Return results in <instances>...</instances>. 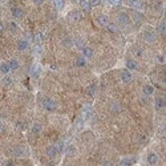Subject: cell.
<instances>
[{
  "mask_svg": "<svg viewBox=\"0 0 166 166\" xmlns=\"http://www.w3.org/2000/svg\"><path fill=\"white\" fill-rule=\"evenodd\" d=\"M43 107H44V109L47 112H55L56 108H57V104L55 100L52 98H45L44 101H43Z\"/></svg>",
  "mask_w": 166,
  "mask_h": 166,
  "instance_id": "6da1fadb",
  "label": "cell"
},
{
  "mask_svg": "<svg viewBox=\"0 0 166 166\" xmlns=\"http://www.w3.org/2000/svg\"><path fill=\"white\" fill-rule=\"evenodd\" d=\"M117 23L120 25H128L130 23V16L126 12H120L117 15Z\"/></svg>",
  "mask_w": 166,
  "mask_h": 166,
  "instance_id": "7a4b0ae2",
  "label": "cell"
},
{
  "mask_svg": "<svg viewBox=\"0 0 166 166\" xmlns=\"http://www.w3.org/2000/svg\"><path fill=\"white\" fill-rule=\"evenodd\" d=\"M59 148L56 146V145H49L47 149H45V153H47V156L49 157V158H55V157L59 154Z\"/></svg>",
  "mask_w": 166,
  "mask_h": 166,
  "instance_id": "3957f363",
  "label": "cell"
},
{
  "mask_svg": "<svg viewBox=\"0 0 166 166\" xmlns=\"http://www.w3.org/2000/svg\"><path fill=\"white\" fill-rule=\"evenodd\" d=\"M16 47H18V51H20V52H25V51L29 48V43L25 39H20V40H18Z\"/></svg>",
  "mask_w": 166,
  "mask_h": 166,
  "instance_id": "277c9868",
  "label": "cell"
},
{
  "mask_svg": "<svg viewBox=\"0 0 166 166\" xmlns=\"http://www.w3.org/2000/svg\"><path fill=\"white\" fill-rule=\"evenodd\" d=\"M120 77H121V80L124 82H130L131 79H133V76H131L129 69H122L121 72H120Z\"/></svg>",
  "mask_w": 166,
  "mask_h": 166,
  "instance_id": "5b68a950",
  "label": "cell"
},
{
  "mask_svg": "<svg viewBox=\"0 0 166 166\" xmlns=\"http://www.w3.org/2000/svg\"><path fill=\"white\" fill-rule=\"evenodd\" d=\"M11 15H12L13 19H21L23 15H24V11L20 7H12L11 8Z\"/></svg>",
  "mask_w": 166,
  "mask_h": 166,
  "instance_id": "8992f818",
  "label": "cell"
},
{
  "mask_svg": "<svg viewBox=\"0 0 166 166\" xmlns=\"http://www.w3.org/2000/svg\"><path fill=\"white\" fill-rule=\"evenodd\" d=\"M81 52H82V56L85 57V59H92L93 57V49L90 47H82L81 48Z\"/></svg>",
  "mask_w": 166,
  "mask_h": 166,
  "instance_id": "52a82bcc",
  "label": "cell"
},
{
  "mask_svg": "<svg viewBox=\"0 0 166 166\" xmlns=\"http://www.w3.org/2000/svg\"><path fill=\"white\" fill-rule=\"evenodd\" d=\"M148 162H149V165H157L158 164V157H157V154L153 153V151L148 153Z\"/></svg>",
  "mask_w": 166,
  "mask_h": 166,
  "instance_id": "ba28073f",
  "label": "cell"
},
{
  "mask_svg": "<svg viewBox=\"0 0 166 166\" xmlns=\"http://www.w3.org/2000/svg\"><path fill=\"white\" fill-rule=\"evenodd\" d=\"M11 72V68H10V64H8V61H3L0 62V73L3 74H8Z\"/></svg>",
  "mask_w": 166,
  "mask_h": 166,
  "instance_id": "9c48e42d",
  "label": "cell"
},
{
  "mask_svg": "<svg viewBox=\"0 0 166 166\" xmlns=\"http://www.w3.org/2000/svg\"><path fill=\"white\" fill-rule=\"evenodd\" d=\"M65 153H67V156H69V157H74L77 154V148L74 146V145H69V146L65 148Z\"/></svg>",
  "mask_w": 166,
  "mask_h": 166,
  "instance_id": "30bf717a",
  "label": "cell"
},
{
  "mask_svg": "<svg viewBox=\"0 0 166 166\" xmlns=\"http://www.w3.org/2000/svg\"><path fill=\"white\" fill-rule=\"evenodd\" d=\"M154 107H156V110H161L165 108V100L162 97H158L156 98V102H154Z\"/></svg>",
  "mask_w": 166,
  "mask_h": 166,
  "instance_id": "8fae6325",
  "label": "cell"
},
{
  "mask_svg": "<svg viewBox=\"0 0 166 166\" xmlns=\"http://www.w3.org/2000/svg\"><path fill=\"white\" fill-rule=\"evenodd\" d=\"M126 68H128L129 71H136L137 68H138V64H137L136 60L129 59V60H126Z\"/></svg>",
  "mask_w": 166,
  "mask_h": 166,
  "instance_id": "7c38bea8",
  "label": "cell"
},
{
  "mask_svg": "<svg viewBox=\"0 0 166 166\" xmlns=\"http://www.w3.org/2000/svg\"><path fill=\"white\" fill-rule=\"evenodd\" d=\"M97 21H98L100 25H102V27H105V25L109 23V19H108L107 15H104V13H101V15H98V18H97Z\"/></svg>",
  "mask_w": 166,
  "mask_h": 166,
  "instance_id": "4fadbf2b",
  "label": "cell"
},
{
  "mask_svg": "<svg viewBox=\"0 0 166 166\" xmlns=\"http://www.w3.org/2000/svg\"><path fill=\"white\" fill-rule=\"evenodd\" d=\"M80 18H81V15H80V12H77V11H72V12H69V15H68V19H69L71 21H79Z\"/></svg>",
  "mask_w": 166,
  "mask_h": 166,
  "instance_id": "5bb4252c",
  "label": "cell"
},
{
  "mask_svg": "<svg viewBox=\"0 0 166 166\" xmlns=\"http://www.w3.org/2000/svg\"><path fill=\"white\" fill-rule=\"evenodd\" d=\"M8 64H10L11 71H18L19 68H20V62L16 59H11L10 61H8Z\"/></svg>",
  "mask_w": 166,
  "mask_h": 166,
  "instance_id": "9a60e30c",
  "label": "cell"
},
{
  "mask_svg": "<svg viewBox=\"0 0 166 166\" xmlns=\"http://www.w3.org/2000/svg\"><path fill=\"white\" fill-rule=\"evenodd\" d=\"M105 27H107V29L109 31L110 33H117L118 32V27H117L116 23H108Z\"/></svg>",
  "mask_w": 166,
  "mask_h": 166,
  "instance_id": "2e32d148",
  "label": "cell"
},
{
  "mask_svg": "<svg viewBox=\"0 0 166 166\" xmlns=\"http://www.w3.org/2000/svg\"><path fill=\"white\" fill-rule=\"evenodd\" d=\"M144 39H145V41H148V43L156 41V36H154V33L153 32H149V31H146V32L144 33Z\"/></svg>",
  "mask_w": 166,
  "mask_h": 166,
  "instance_id": "e0dca14e",
  "label": "cell"
},
{
  "mask_svg": "<svg viewBox=\"0 0 166 166\" xmlns=\"http://www.w3.org/2000/svg\"><path fill=\"white\" fill-rule=\"evenodd\" d=\"M142 92H144V94H146V96H151V94L154 93V88L151 87V85H144V88H142Z\"/></svg>",
  "mask_w": 166,
  "mask_h": 166,
  "instance_id": "ac0fdd59",
  "label": "cell"
},
{
  "mask_svg": "<svg viewBox=\"0 0 166 166\" xmlns=\"http://www.w3.org/2000/svg\"><path fill=\"white\" fill-rule=\"evenodd\" d=\"M62 45H64L65 48H71V47H73V39H72L71 36L64 37V40H62Z\"/></svg>",
  "mask_w": 166,
  "mask_h": 166,
  "instance_id": "d6986e66",
  "label": "cell"
},
{
  "mask_svg": "<svg viewBox=\"0 0 166 166\" xmlns=\"http://www.w3.org/2000/svg\"><path fill=\"white\" fill-rule=\"evenodd\" d=\"M52 3H53V5H55L59 11L64 10V7H65V1H64V0H52Z\"/></svg>",
  "mask_w": 166,
  "mask_h": 166,
  "instance_id": "ffe728a7",
  "label": "cell"
},
{
  "mask_svg": "<svg viewBox=\"0 0 166 166\" xmlns=\"http://www.w3.org/2000/svg\"><path fill=\"white\" fill-rule=\"evenodd\" d=\"M41 130H43V126L39 124V122H35V124L32 125V133L33 134H36L37 136V134H40V131Z\"/></svg>",
  "mask_w": 166,
  "mask_h": 166,
  "instance_id": "44dd1931",
  "label": "cell"
},
{
  "mask_svg": "<svg viewBox=\"0 0 166 166\" xmlns=\"http://www.w3.org/2000/svg\"><path fill=\"white\" fill-rule=\"evenodd\" d=\"M87 64V59H85L84 56H81V57H79V59L76 60V67H79V68H81V67H84V65Z\"/></svg>",
  "mask_w": 166,
  "mask_h": 166,
  "instance_id": "7402d4cb",
  "label": "cell"
},
{
  "mask_svg": "<svg viewBox=\"0 0 166 166\" xmlns=\"http://www.w3.org/2000/svg\"><path fill=\"white\" fill-rule=\"evenodd\" d=\"M157 32L158 33H165L166 32V23L161 21L158 25H157Z\"/></svg>",
  "mask_w": 166,
  "mask_h": 166,
  "instance_id": "603a6c76",
  "label": "cell"
},
{
  "mask_svg": "<svg viewBox=\"0 0 166 166\" xmlns=\"http://www.w3.org/2000/svg\"><path fill=\"white\" fill-rule=\"evenodd\" d=\"M39 72H40V68L39 65H32V68H31V74H32L33 77H39Z\"/></svg>",
  "mask_w": 166,
  "mask_h": 166,
  "instance_id": "cb8c5ba5",
  "label": "cell"
},
{
  "mask_svg": "<svg viewBox=\"0 0 166 166\" xmlns=\"http://www.w3.org/2000/svg\"><path fill=\"white\" fill-rule=\"evenodd\" d=\"M80 4V7L82 8V10H85V11H88L90 8V4H89V0H81V1L79 3Z\"/></svg>",
  "mask_w": 166,
  "mask_h": 166,
  "instance_id": "d4e9b609",
  "label": "cell"
},
{
  "mask_svg": "<svg viewBox=\"0 0 166 166\" xmlns=\"http://www.w3.org/2000/svg\"><path fill=\"white\" fill-rule=\"evenodd\" d=\"M129 4L133 8H140L141 7V0H129Z\"/></svg>",
  "mask_w": 166,
  "mask_h": 166,
  "instance_id": "484cf974",
  "label": "cell"
},
{
  "mask_svg": "<svg viewBox=\"0 0 166 166\" xmlns=\"http://www.w3.org/2000/svg\"><path fill=\"white\" fill-rule=\"evenodd\" d=\"M90 114H92V112H90L89 108H85L84 112H82V118L84 120H88L90 117Z\"/></svg>",
  "mask_w": 166,
  "mask_h": 166,
  "instance_id": "4316f807",
  "label": "cell"
},
{
  "mask_svg": "<svg viewBox=\"0 0 166 166\" xmlns=\"http://www.w3.org/2000/svg\"><path fill=\"white\" fill-rule=\"evenodd\" d=\"M94 92H96V85H89V87L87 88V93L89 94V96H93L94 94Z\"/></svg>",
  "mask_w": 166,
  "mask_h": 166,
  "instance_id": "83f0119b",
  "label": "cell"
},
{
  "mask_svg": "<svg viewBox=\"0 0 166 166\" xmlns=\"http://www.w3.org/2000/svg\"><path fill=\"white\" fill-rule=\"evenodd\" d=\"M108 3L110 5H113V7H120L122 4V0H108Z\"/></svg>",
  "mask_w": 166,
  "mask_h": 166,
  "instance_id": "f1b7e54d",
  "label": "cell"
},
{
  "mask_svg": "<svg viewBox=\"0 0 166 166\" xmlns=\"http://www.w3.org/2000/svg\"><path fill=\"white\" fill-rule=\"evenodd\" d=\"M13 154H15L16 157H21L23 154H24V149H21V148H16L15 150H13Z\"/></svg>",
  "mask_w": 166,
  "mask_h": 166,
  "instance_id": "f546056e",
  "label": "cell"
},
{
  "mask_svg": "<svg viewBox=\"0 0 166 166\" xmlns=\"http://www.w3.org/2000/svg\"><path fill=\"white\" fill-rule=\"evenodd\" d=\"M73 45L74 47H79V48H82L84 44H82V40L81 39H74L73 40Z\"/></svg>",
  "mask_w": 166,
  "mask_h": 166,
  "instance_id": "4dcf8cb0",
  "label": "cell"
},
{
  "mask_svg": "<svg viewBox=\"0 0 166 166\" xmlns=\"http://www.w3.org/2000/svg\"><path fill=\"white\" fill-rule=\"evenodd\" d=\"M35 40H36V43H41L43 40H44V35H43L41 32H37L35 35Z\"/></svg>",
  "mask_w": 166,
  "mask_h": 166,
  "instance_id": "1f68e13d",
  "label": "cell"
},
{
  "mask_svg": "<svg viewBox=\"0 0 166 166\" xmlns=\"http://www.w3.org/2000/svg\"><path fill=\"white\" fill-rule=\"evenodd\" d=\"M133 18L136 19V20H138V21H142V20H144V16H142V13L141 12H137V11L133 13Z\"/></svg>",
  "mask_w": 166,
  "mask_h": 166,
  "instance_id": "d6a6232c",
  "label": "cell"
},
{
  "mask_svg": "<svg viewBox=\"0 0 166 166\" xmlns=\"http://www.w3.org/2000/svg\"><path fill=\"white\" fill-rule=\"evenodd\" d=\"M3 82H4L5 85H10V84H12V79H11V77H8L7 74H5V77L3 79Z\"/></svg>",
  "mask_w": 166,
  "mask_h": 166,
  "instance_id": "836d02e7",
  "label": "cell"
},
{
  "mask_svg": "<svg viewBox=\"0 0 166 166\" xmlns=\"http://www.w3.org/2000/svg\"><path fill=\"white\" fill-rule=\"evenodd\" d=\"M120 165H131V159H128V158L121 159V161H120Z\"/></svg>",
  "mask_w": 166,
  "mask_h": 166,
  "instance_id": "e575fe53",
  "label": "cell"
},
{
  "mask_svg": "<svg viewBox=\"0 0 166 166\" xmlns=\"http://www.w3.org/2000/svg\"><path fill=\"white\" fill-rule=\"evenodd\" d=\"M100 3H101V0H89L90 7H94V5H98Z\"/></svg>",
  "mask_w": 166,
  "mask_h": 166,
  "instance_id": "d590c367",
  "label": "cell"
},
{
  "mask_svg": "<svg viewBox=\"0 0 166 166\" xmlns=\"http://www.w3.org/2000/svg\"><path fill=\"white\" fill-rule=\"evenodd\" d=\"M112 112H114V113H116V112H120V105L118 104H113V105H112Z\"/></svg>",
  "mask_w": 166,
  "mask_h": 166,
  "instance_id": "8d00e7d4",
  "label": "cell"
},
{
  "mask_svg": "<svg viewBox=\"0 0 166 166\" xmlns=\"http://www.w3.org/2000/svg\"><path fill=\"white\" fill-rule=\"evenodd\" d=\"M10 29L12 31V32H16V31H18V27H16L15 23H11L10 24Z\"/></svg>",
  "mask_w": 166,
  "mask_h": 166,
  "instance_id": "74e56055",
  "label": "cell"
},
{
  "mask_svg": "<svg viewBox=\"0 0 166 166\" xmlns=\"http://www.w3.org/2000/svg\"><path fill=\"white\" fill-rule=\"evenodd\" d=\"M82 122H84V121H82V118H79V120H77V122H76V128H79V129H80V128L82 126Z\"/></svg>",
  "mask_w": 166,
  "mask_h": 166,
  "instance_id": "f35d334b",
  "label": "cell"
},
{
  "mask_svg": "<svg viewBox=\"0 0 166 166\" xmlns=\"http://www.w3.org/2000/svg\"><path fill=\"white\" fill-rule=\"evenodd\" d=\"M44 1H45V0H32V3L35 5H40V4H43Z\"/></svg>",
  "mask_w": 166,
  "mask_h": 166,
  "instance_id": "ab89813d",
  "label": "cell"
},
{
  "mask_svg": "<svg viewBox=\"0 0 166 166\" xmlns=\"http://www.w3.org/2000/svg\"><path fill=\"white\" fill-rule=\"evenodd\" d=\"M157 61L158 62H165V59H164V56H157Z\"/></svg>",
  "mask_w": 166,
  "mask_h": 166,
  "instance_id": "60d3db41",
  "label": "cell"
},
{
  "mask_svg": "<svg viewBox=\"0 0 166 166\" xmlns=\"http://www.w3.org/2000/svg\"><path fill=\"white\" fill-rule=\"evenodd\" d=\"M4 31V24H3V21H0V32H3Z\"/></svg>",
  "mask_w": 166,
  "mask_h": 166,
  "instance_id": "b9f144b4",
  "label": "cell"
},
{
  "mask_svg": "<svg viewBox=\"0 0 166 166\" xmlns=\"http://www.w3.org/2000/svg\"><path fill=\"white\" fill-rule=\"evenodd\" d=\"M162 131H164V133H166V125H164V126H162Z\"/></svg>",
  "mask_w": 166,
  "mask_h": 166,
  "instance_id": "7bdbcfd3",
  "label": "cell"
},
{
  "mask_svg": "<svg viewBox=\"0 0 166 166\" xmlns=\"http://www.w3.org/2000/svg\"><path fill=\"white\" fill-rule=\"evenodd\" d=\"M73 1H74V3H80V1H81V0H73Z\"/></svg>",
  "mask_w": 166,
  "mask_h": 166,
  "instance_id": "ee69618b",
  "label": "cell"
},
{
  "mask_svg": "<svg viewBox=\"0 0 166 166\" xmlns=\"http://www.w3.org/2000/svg\"><path fill=\"white\" fill-rule=\"evenodd\" d=\"M164 82H165V85H166V77H165V79H164Z\"/></svg>",
  "mask_w": 166,
  "mask_h": 166,
  "instance_id": "f6af8a7d",
  "label": "cell"
},
{
  "mask_svg": "<svg viewBox=\"0 0 166 166\" xmlns=\"http://www.w3.org/2000/svg\"><path fill=\"white\" fill-rule=\"evenodd\" d=\"M0 164H1V159H0Z\"/></svg>",
  "mask_w": 166,
  "mask_h": 166,
  "instance_id": "bcb514c9",
  "label": "cell"
},
{
  "mask_svg": "<svg viewBox=\"0 0 166 166\" xmlns=\"http://www.w3.org/2000/svg\"><path fill=\"white\" fill-rule=\"evenodd\" d=\"M165 13H166V10H165Z\"/></svg>",
  "mask_w": 166,
  "mask_h": 166,
  "instance_id": "7dc6e473",
  "label": "cell"
}]
</instances>
